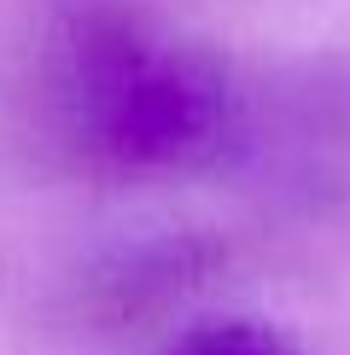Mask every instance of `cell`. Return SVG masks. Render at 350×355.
I'll use <instances>...</instances> for the list:
<instances>
[{
	"label": "cell",
	"instance_id": "obj_1",
	"mask_svg": "<svg viewBox=\"0 0 350 355\" xmlns=\"http://www.w3.org/2000/svg\"><path fill=\"white\" fill-rule=\"evenodd\" d=\"M41 99L70 157L128 181H169L228 169L245 76L164 24L82 6L47 47Z\"/></svg>",
	"mask_w": 350,
	"mask_h": 355
},
{
	"label": "cell",
	"instance_id": "obj_2",
	"mask_svg": "<svg viewBox=\"0 0 350 355\" xmlns=\"http://www.w3.org/2000/svg\"><path fill=\"white\" fill-rule=\"evenodd\" d=\"M228 175L286 216L350 210V58H303L245 82Z\"/></svg>",
	"mask_w": 350,
	"mask_h": 355
},
{
	"label": "cell",
	"instance_id": "obj_3",
	"mask_svg": "<svg viewBox=\"0 0 350 355\" xmlns=\"http://www.w3.org/2000/svg\"><path fill=\"white\" fill-rule=\"evenodd\" d=\"M164 355H292L269 327H251V320H204V327L181 332Z\"/></svg>",
	"mask_w": 350,
	"mask_h": 355
}]
</instances>
